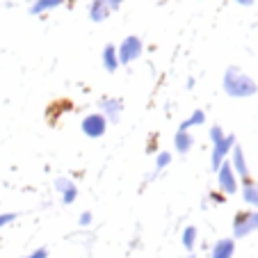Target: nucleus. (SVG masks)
<instances>
[{"label":"nucleus","instance_id":"obj_1","mask_svg":"<svg viewBox=\"0 0 258 258\" xmlns=\"http://www.w3.org/2000/svg\"><path fill=\"white\" fill-rule=\"evenodd\" d=\"M222 89L231 98H251L258 92V83L238 67H229L222 78Z\"/></svg>","mask_w":258,"mask_h":258},{"label":"nucleus","instance_id":"obj_2","mask_svg":"<svg viewBox=\"0 0 258 258\" xmlns=\"http://www.w3.org/2000/svg\"><path fill=\"white\" fill-rule=\"evenodd\" d=\"M215 174H217V187L222 195H235V192L240 190V178L235 176L229 160L222 162V167H219Z\"/></svg>","mask_w":258,"mask_h":258},{"label":"nucleus","instance_id":"obj_3","mask_svg":"<svg viewBox=\"0 0 258 258\" xmlns=\"http://www.w3.org/2000/svg\"><path fill=\"white\" fill-rule=\"evenodd\" d=\"M142 53H144V44H142V39H140V37H135V34L126 37V39H123L121 44L117 46L119 64H131V62H135V59H140Z\"/></svg>","mask_w":258,"mask_h":258},{"label":"nucleus","instance_id":"obj_4","mask_svg":"<svg viewBox=\"0 0 258 258\" xmlns=\"http://www.w3.org/2000/svg\"><path fill=\"white\" fill-rule=\"evenodd\" d=\"M258 231V210H249V213H238L233 217V240L235 238H247L249 233Z\"/></svg>","mask_w":258,"mask_h":258},{"label":"nucleus","instance_id":"obj_5","mask_svg":"<svg viewBox=\"0 0 258 258\" xmlns=\"http://www.w3.org/2000/svg\"><path fill=\"white\" fill-rule=\"evenodd\" d=\"M235 144H238V142H235V135H229V133H226V137L222 142L213 144V153H210V169L217 171L219 167H222V162L229 160L231 149H233Z\"/></svg>","mask_w":258,"mask_h":258},{"label":"nucleus","instance_id":"obj_6","mask_svg":"<svg viewBox=\"0 0 258 258\" xmlns=\"http://www.w3.org/2000/svg\"><path fill=\"white\" fill-rule=\"evenodd\" d=\"M107 126H110V123L105 121V117H103L101 112H92L80 121V128H83V133L89 137V140H98V137H103L107 133Z\"/></svg>","mask_w":258,"mask_h":258},{"label":"nucleus","instance_id":"obj_7","mask_svg":"<svg viewBox=\"0 0 258 258\" xmlns=\"http://www.w3.org/2000/svg\"><path fill=\"white\" fill-rule=\"evenodd\" d=\"M98 110H101V114L105 117L107 123H119L123 114V103L117 96H103L98 101Z\"/></svg>","mask_w":258,"mask_h":258},{"label":"nucleus","instance_id":"obj_8","mask_svg":"<svg viewBox=\"0 0 258 258\" xmlns=\"http://www.w3.org/2000/svg\"><path fill=\"white\" fill-rule=\"evenodd\" d=\"M229 162H231V167H233L235 176H238L240 180H247L249 178V165H247V158H244V151H242V146H240V144H235L233 149H231Z\"/></svg>","mask_w":258,"mask_h":258},{"label":"nucleus","instance_id":"obj_9","mask_svg":"<svg viewBox=\"0 0 258 258\" xmlns=\"http://www.w3.org/2000/svg\"><path fill=\"white\" fill-rule=\"evenodd\" d=\"M55 190L59 192L64 206H71L73 201L78 199V187H76V183L69 180V178H57L55 180Z\"/></svg>","mask_w":258,"mask_h":258},{"label":"nucleus","instance_id":"obj_10","mask_svg":"<svg viewBox=\"0 0 258 258\" xmlns=\"http://www.w3.org/2000/svg\"><path fill=\"white\" fill-rule=\"evenodd\" d=\"M235 256V240L219 238L210 249V258H233Z\"/></svg>","mask_w":258,"mask_h":258},{"label":"nucleus","instance_id":"obj_11","mask_svg":"<svg viewBox=\"0 0 258 258\" xmlns=\"http://www.w3.org/2000/svg\"><path fill=\"white\" fill-rule=\"evenodd\" d=\"M240 195H242V201L249 206V208L258 210V183H256V180H251V178L242 180Z\"/></svg>","mask_w":258,"mask_h":258},{"label":"nucleus","instance_id":"obj_12","mask_svg":"<svg viewBox=\"0 0 258 258\" xmlns=\"http://www.w3.org/2000/svg\"><path fill=\"white\" fill-rule=\"evenodd\" d=\"M101 62H103V69H105L107 73H117V69L121 67V64H119V55H117V46L107 44L105 48H103Z\"/></svg>","mask_w":258,"mask_h":258},{"label":"nucleus","instance_id":"obj_13","mask_svg":"<svg viewBox=\"0 0 258 258\" xmlns=\"http://www.w3.org/2000/svg\"><path fill=\"white\" fill-rule=\"evenodd\" d=\"M192 146H195V137H192L190 131H176V135H174V149H176V153L185 156V153H190Z\"/></svg>","mask_w":258,"mask_h":258},{"label":"nucleus","instance_id":"obj_14","mask_svg":"<svg viewBox=\"0 0 258 258\" xmlns=\"http://www.w3.org/2000/svg\"><path fill=\"white\" fill-rule=\"evenodd\" d=\"M64 5V0H34L32 5H30V14L32 16H39V14H46L50 10H57V7Z\"/></svg>","mask_w":258,"mask_h":258},{"label":"nucleus","instance_id":"obj_15","mask_svg":"<svg viewBox=\"0 0 258 258\" xmlns=\"http://www.w3.org/2000/svg\"><path fill=\"white\" fill-rule=\"evenodd\" d=\"M169 165H171V153H169V151H160V153L156 156V165H153V171L146 176V183H151V180L156 178L160 171H165Z\"/></svg>","mask_w":258,"mask_h":258},{"label":"nucleus","instance_id":"obj_16","mask_svg":"<svg viewBox=\"0 0 258 258\" xmlns=\"http://www.w3.org/2000/svg\"><path fill=\"white\" fill-rule=\"evenodd\" d=\"M110 14H112V12L107 10L101 0H92V3H89V19H92L94 23H103Z\"/></svg>","mask_w":258,"mask_h":258},{"label":"nucleus","instance_id":"obj_17","mask_svg":"<svg viewBox=\"0 0 258 258\" xmlns=\"http://www.w3.org/2000/svg\"><path fill=\"white\" fill-rule=\"evenodd\" d=\"M204 123H206V112H204V110H195V112H192L190 117H187L185 121L178 126V131H190V128L204 126Z\"/></svg>","mask_w":258,"mask_h":258},{"label":"nucleus","instance_id":"obj_18","mask_svg":"<svg viewBox=\"0 0 258 258\" xmlns=\"http://www.w3.org/2000/svg\"><path fill=\"white\" fill-rule=\"evenodd\" d=\"M197 238H199L197 226H185V231H183V235H180V242H183V247H185L187 251H192V249L197 247Z\"/></svg>","mask_w":258,"mask_h":258},{"label":"nucleus","instance_id":"obj_19","mask_svg":"<svg viewBox=\"0 0 258 258\" xmlns=\"http://www.w3.org/2000/svg\"><path fill=\"white\" fill-rule=\"evenodd\" d=\"M208 135H210V142H213V144H217V142H222L226 137V133H224V128H222V126H217V123H215V126L210 128Z\"/></svg>","mask_w":258,"mask_h":258},{"label":"nucleus","instance_id":"obj_20","mask_svg":"<svg viewBox=\"0 0 258 258\" xmlns=\"http://www.w3.org/2000/svg\"><path fill=\"white\" fill-rule=\"evenodd\" d=\"M92 222H94V215L89 213V210H85V213H80V217H78V224L83 226V229H87V226H92Z\"/></svg>","mask_w":258,"mask_h":258},{"label":"nucleus","instance_id":"obj_21","mask_svg":"<svg viewBox=\"0 0 258 258\" xmlns=\"http://www.w3.org/2000/svg\"><path fill=\"white\" fill-rule=\"evenodd\" d=\"M16 217H19L16 213H0V229H5V226H10Z\"/></svg>","mask_w":258,"mask_h":258},{"label":"nucleus","instance_id":"obj_22","mask_svg":"<svg viewBox=\"0 0 258 258\" xmlns=\"http://www.w3.org/2000/svg\"><path fill=\"white\" fill-rule=\"evenodd\" d=\"M23 258H48V249L39 247V249H34V251H30L28 256H23Z\"/></svg>","mask_w":258,"mask_h":258},{"label":"nucleus","instance_id":"obj_23","mask_svg":"<svg viewBox=\"0 0 258 258\" xmlns=\"http://www.w3.org/2000/svg\"><path fill=\"white\" fill-rule=\"evenodd\" d=\"M101 3H103V5H105L110 12H117L119 7L123 5V0H101Z\"/></svg>","mask_w":258,"mask_h":258},{"label":"nucleus","instance_id":"obj_24","mask_svg":"<svg viewBox=\"0 0 258 258\" xmlns=\"http://www.w3.org/2000/svg\"><path fill=\"white\" fill-rule=\"evenodd\" d=\"M235 5H240V7H251V5H256V0H233Z\"/></svg>","mask_w":258,"mask_h":258},{"label":"nucleus","instance_id":"obj_25","mask_svg":"<svg viewBox=\"0 0 258 258\" xmlns=\"http://www.w3.org/2000/svg\"><path fill=\"white\" fill-rule=\"evenodd\" d=\"M210 199H213L215 204H219V201H224V195H222V192H213V195H210Z\"/></svg>","mask_w":258,"mask_h":258},{"label":"nucleus","instance_id":"obj_26","mask_svg":"<svg viewBox=\"0 0 258 258\" xmlns=\"http://www.w3.org/2000/svg\"><path fill=\"white\" fill-rule=\"evenodd\" d=\"M256 3H258V0H256Z\"/></svg>","mask_w":258,"mask_h":258}]
</instances>
